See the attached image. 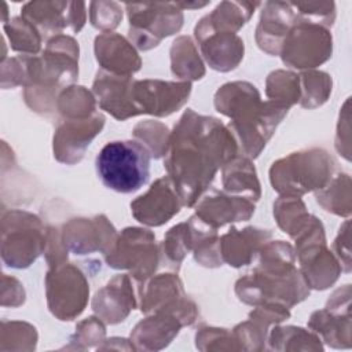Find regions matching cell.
Here are the masks:
<instances>
[{
	"label": "cell",
	"instance_id": "4",
	"mask_svg": "<svg viewBox=\"0 0 352 352\" xmlns=\"http://www.w3.org/2000/svg\"><path fill=\"white\" fill-rule=\"evenodd\" d=\"M133 216L144 224L160 226L179 212V199L169 179H160L131 205Z\"/></svg>",
	"mask_w": 352,
	"mask_h": 352
},
{
	"label": "cell",
	"instance_id": "8",
	"mask_svg": "<svg viewBox=\"0 0 352 352\" xmlns=\"http://www.w3.org/2000/svg\"><path fill=\"white\" fill-rule=\"evenodd\" d=\"M224 184L230 191H241L243 187L249 190L256 199L258 197V182L256 179L254 168L246 160H236L227 164L224 169Z\"/></svg>",
	"mask_w": 352,
	"mask_h": 352
},
{
	"label": "cell",
	"instance_id": "7",
	"mask_svg": "<svg viewBox=\"0 0 352 352\" xmlns=\"http://www.w3.org/2000/svg\"><path fill=\"white\" fill-rule=\"evenodd\" d=\"M126 45L128 43L120 36H100L96 38V58L100 60L103 67H107V65L111 63L114 65L113 69L117 72H135L140 65L136 52L118 55Z\"/></svg>",
	"mask_w": 352,
	"mask_h": 352
},
{
	"label": "cell",
	"instance_id": "5",
	"mask_svg": "<svg viewBox=\"0 0 352 352\" xmlns=\"http://www.w3.org/2000/svg\"><path fill=\"white\" fill-rule=\"evenodd\" d=\"M132 81L128 76L98 73L95 80V92L99 96L100 104L109 113L120 120L139 114L132 102Z\"/></svg>",
	"mask_w": 352,
	"mask_h": 352
},
{
	"label": "cell",
	"instance_id": "2",
	"mask_svg": "<svg viewBox=\"0 0 352 352\" xmlns=\"http://www.w3.org/2000/svg\"><path fill=\"white\" fill-rule=\"evenodd\" d=\"M96 172L107 188L122 194L133 192L148 180V150L135 140L110 142L96 157Z\"/></svg>",
	"mask_w": 352,
	"mask_h": 352
},
{
	"label": "cell",
	"instance_id": "6",
	"mask_svg": "<svg viewBox=\"0 0 352 352\" xmlns=\"http://www.w3.org/2000/svg\"><path fill=\"white\" fill-rule=\"evenodd\" d=\"M103 121L104 120L100 114H95L92 120H78L73 124H67L59 128L54 139V148L56 151L65 144L66 148L56 155L58 160L69 162V155H76V160L78 161L84 153V148L89 144L91 139L102 129Z\"/></svg>",
	"mask_w": 352,
	"mask_h": 352
},
{
	"label": "cell",
	"instance_id": "1",
	"mask_svg": "<svg viewBox=\"0 0 352 352\" xmlns=\"http://www.w3.org/2000/svg\"><path fill=\"white\" fill-rule=\"evenodd\" d=\"M166 168L177 184L183 205H192L213 179L217 166L235 154L228 131L210 117L187 111L172 135Z\"/></svg>",
	"mask_w": 352,
	"mask_h": 352
},
{
	"label": "cell",
	"instance_id": "3",
	"mask_svg": "<svg viewBox=\"0 0 352 352\" xmlns=\"http://www.w3.org/2000/svg\"><path fill=\"white\" fill-rule=\"evenodd\" d=\"M191 85L188 82H162V81H136L132 85V99L140 113L168 116L180 107L188 98ZM138 110V111H139Z\"/></svg>",
	"mask_w": 352,
	"mask_h": 352
}]
</instances>
